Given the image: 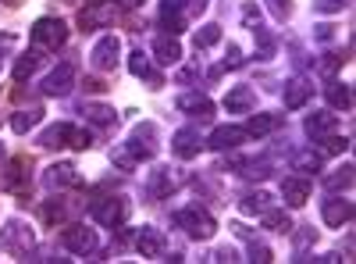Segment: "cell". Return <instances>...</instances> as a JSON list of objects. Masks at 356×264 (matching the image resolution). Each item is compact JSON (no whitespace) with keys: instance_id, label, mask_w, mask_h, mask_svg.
<instances>
[{"instance_id":"13","label":"cell","mask_w":356,"mask_h":264,"mask_svg":"<svg viewBox=\"0 0 356 264\" xmlns=\"http://www.w3.org/2000/svg\"><path fill=\"white\" fill-rule=\"evenodd\" d=\"M250 136H246V129H239V125H221V129H214L211 132V139H207V143H211L214 146V150H239V146L246 143Z\"/></svg>"},{"instance_id":"33","label":"cell","mask_w":356,"mask_h":264,"mask_svg":"<svg viewBox=\"0 0 356 264\" xmlns=\"http://www.w3.org/2000/svg\"><path fill=\"white\" fill-rule=\"evenodd\" d=\"M253 36H257V57H260V61H271V57H275V50H278L275 36L267 33L264 25H257V29H253Z\"/></svg>"},{"instance_id":"49","label":"cell","mask_w":356,"mask_h":264,"mask_svg":"<svg viewBox=\"0 0 356 264\" xmlns=\"http://www.w3.org/2000/svg\"><path fill=\"white\" fill-rule=\"evenodd\" d=\"M211 261H239V257H235V250H228V247H221V250H218V254H214Z\"/></svg>"},{"instance_id":"18","label":"cell","mask_w":356,"mask_h":264,"mask_svg":"<svg viewBox=\"0 0 356 264\" xmlns=\"http://www.w3.org/2000/svg\"><path fill=\"white\" fill-rule=\"evenodd\" d=\"M282 196L289 208H303V203L310 200V179L307 175H292V179L282 183Z\"/></svg>"},{"instance_id":"46","label":"cell","mask_w":356,"mask_h":264,"mask_svg":"<svg viewBox=\"0 0 356 264\" xmlns=\"http://www.w3.org/2000/svg\"><path fill=\"white\" fill-rule=\"evenodd\" d=\"M196 75H200V61H196V65H189V68H182V72L175 75V82H178V86H186V82H193Z\"/></svg>"},{"instance_id":"17","label":"cell","mask_w":356,"mask_h":264,"mask_svg":"<svg viewBox=\"0 0 356 264\" xmlns=\"http://www.w3.org/2000/svg\"><path fill=\"white\" fill-rule=\"evenodd\" d=\"M257 107V93L250 90V86H232V90L225 93V111L228 114H246Z\"/></svg>"},{"instance_id":"19","label":"cell","mask_w":356,"mask_h":264,"mask_svg":"<svg viewBox=\"0 0 356 264\" xmlns=\"http://www.w3.org/2000/svg\"><path fill=\"white\" fill-rule=\"evenodd\" d=\"M111 18H114V4H93V8H82V11H79L82 33H93V29L107 25Z\"/></svg>"},{"instance_id":"32","label":"cell","mask_w":356,"mask_h":264,"mask_svg":"<svg viewBox=\"0 0 356 264\" xmlns=\"http://www.w3.org/2000/svg\"><path fill=\"white\" fill-rule=\"evenodd\" d=\"M324 186H328L332 193H339V189H349V186H353V164H342V168L328 171V175H324Z\"/></svg>"},{"instance_id":"42","label":"cell","mask_w":356,"mask_h":264,"mask_svg":"<svg viewBox=\"0 0 356 264\" xmlns=\"http://www.w3.org/2000/svg\"><path fill=\"white\" fill-rule=\"evenodd\" d=\"M243 25L250 29V33L260 25V8H257V4H246V8H243Z\"/></svg>"},{"instance_id":"11","label":"cell","mask_w":356,"mask_h":264,"mask_svg":"<svg viewBox=\"0 0 356 264\" xmlns=\"http://www.w3.org/2000/svg\"><path fill=\"white\" fill-rule=\"evenodd\" d=\"M175 107L178 111H186L189 118H200V122H207L214 114V100L211 97H203V93H182L175 100Z\"/></svg>"},{"instance_id":"47","label":"cell","mask_w":356,"mask_h":264,"mask_svg":"<svg viewBox=\"0 0 356 264\" xmlns=\"http://www.w3.org/2000/svg\"><path fill=\"white\" fill-rule=\"evenodd\" d=\"M207 4H211V0H189V4H186V15H193V18H196V15H203V11H207Z\"/></svg>"},{"instance_id":"3","label":"cell","mask_w":356,"mask_h":264,"mask_svg":"<svg viewBox=\"0 0 356 264\" xmlns=\"http://www.w3.org/2000/svg\"><path fill=\"white\" fill-rule=\"evenodd\" d=\"M89 215H93V222H100L107 228H118V225L129 218V203L122 196H104V200L89 203Z\"/></svg>"},{"instance_id":"24","label":"cell","mask_w":356,"mask_h":264,"mask_svg":"<svg viewBox=\"0 0 356 264\" xmlns=\"http://www.w3.org/2000/svg\"><path fill=\"white\" fill-rule=\"evenodd\" d=\"M129 72H132L136 79H150V86H161V75L154 72L150 57H146L143 50H132V54H129Z\"/></svg>"},{"instance_id":"29","label":"cell","mask_w":356,"mask_h":264,"mask_svg":"<svg viewBox=\"0 0 356 264\" xmlns=\"http://www.w3.org/2000/svg\"><path fill=\"white\" fill-rule=\"evenodd\" d=\"M40 146H47V150H57V146H68V122H57V125H50V129L40 136Z\"/></svg>"},{"instance_id":"37","label":"cell","mask_w":356,"mask_h":264,"mask_svg":"<svg viewBox=\"0 0 356 264\" xmlns=\"http://www.w3.org/2000/svg\"><path fill=\"white\" fill-rule=\"evenodd\" d=\"M111 161H114L118 168H122V171H132V168L139 164V161H136V154L129 150V143H118L114 150H111Z\"/></svg>"},{"instance_id":"38","label":"cell","mask_w":356,"mask_h":264,"mask_svg":"<svg viewBox=\"0 0 356 264\" xmlns=\"http://www.w3.org/2000/svg\"><path fill=\"white\" fill-rule=\"evenodd\" d=\"M68 146H75V150H89L93 146V136H89V129H79L68 122Z\"/></svg>"},{"instance_id":"23","label":"cell","mask_w":356,"mask_h":264,"mask_svg":"<svg viewBox=\"0 0 356 264\" xmlns=\"http://www.w3.org/2000/svg\"><path fill=\"white\" fill-rule=\"evenodd\" d=\"M154 54L161 65H178L182 61V43H178L175 36H157L154 40Z\"/></svg>"},{"instance_id":"1","label":"cell","mask_w":356,"mask_h":264,"mask_svg":"<svg viewBox=\"0 0 356 264\" xmlns=\"http://www.w3.org/2000/svg\"><path fill=\"white\" fill-rule=\"evenodd\" d=\"M33 247H36V236H33V228H29L22 218L4 222V228H0V250L25 261L29 254H33Z\"/></svg>"},{"instance_id":"22","label":"cell","mask_w":356,"mask_h":264,"mask_svg":"<svg viewBox=\"0 0 356 264\" xmlns=\"http://www.w3.org/2000/svg\"><path fill=\"white\" fill-rule=\"evenodd\" d=\"M324 97H328V104H332L335 111H349V107H353V90H349L346 82H339V79L324 82Z\"/></svg>"},{"instance_id":"4","label":"cell","mask_w":356,"mask_h":264,"mask_svg":"<svg viewBox=\"0 0 356 264\" xmlns=\"http://www.w3.org/2000/svg\"><path fill=\"white\" fill-rule=\"evenodd\" d=\"M68 40V29L61 18H36L33 25V43L43 47V50H57V47H65Z\"/></svg>"},{"instance_id":"50","label":"cell","mask_w":356,"mask_h":264,"mask_svg":"<svg viewBox=\"0 0 356 264\" xmlns=\"http://www.w3.org/2000/svg\"><path fill=\"white\" fill-rule=\"evenodd\" d=\"M143 4H146V0H125V8H129V11H132V8H143Z\"/></svg>"},{"instance_id":"45","label":"cell","mask_w":356,"mask_h":264,"mask_svg":"<svg viewBox=\"0 0 356 264\" xmlns=\"http://www.w3.org/2000/svg\"><path fill=\"white\" fill-rule=\"evenodd\" d=\"M346 146H349L346 139H339V136H332V139H324V150H321V154H342V150H346Z\"/></svg>"},{"instance_id":"2","label":"cell","mask_w":356,"mask_h":264,"mask_svg":"<svg viewBox=\"0 0 356 264\" xmlns=\"http://www.w3.org/2000/svg\"><path fill=\"white\" fill-rule=\"evenodd\" d=\"M175 225L186 228V236H193V240H211L214 232H218V222L207 215L200 203H189V208L178 211V215H175Z\"/></svg>"},{"instance_id":"21","label":"cell","mask_w":356,"mask_h":264,"mask_svg":"<svg viewBox=\"0 0 356 264\" xmlns=\"http://www.w3.org/2000/svg\"><path fill=\"white\" fill-rule=\"evenodd\" d=\"M285 125V114H253V118L246 122V136H271Z\"/></svg>"},{"instance_id":"52","label":"cell","mask_w":356,"mask_h":264,"mask_svg":"<svg viewBox=\"0 0 356 264\" xmlns=\"http://www.w3.org/2000/svg\"><path fill=\"white\" fill-rule=\"evenodd\" d=\"M0 161H4V143H0Z\"/></svg>"},{"instance_id":"43","label":"cell","mask_w":356,"mask_h":264,"mask_svg":"<svg viewBox=\"0 0 356 264\" xmlns=\"http://www.w3.org/2000/svg\"><path fill=\"white\" fill-rule=\"evenodd\" d=\"M243 65V50L235 47V43H228V54H225V65L221 68H239Z\"/></svg>"},{"instance_id":"6","label":"cell","mask_w":356,"mask_h":264,"mask_svg":"<svg viewBox=\"0 0 356 264\" xmlns=\"http://www.w3.org/2000/svg\"><path fill=\"white\" fill-rule=\"evenodd\" d=\"M157 129H154V122H143V125H136L132 129V136H129V150L136 154V161H150L154 157V150H157Z\"/></svg>"},{"instance_id":"28","label":"cell","mask_w":356,"mask_h":264,"mask_svg":"<svg viewBox=\"0 0 356 264\" xmlns=\"http://www.w3.org/2000/svg\"><path fill=\"white\" fill-rule=\"evenodd\" d=\"M82 114H86V122H93V125H114L118 122L114 107H107V104H82Z\"/></svg>"},{"instance_id":"12","label":"cell","mask_w":356,"mask_h":264,"mask_svg":"<svg viewBox=\"0 0 356 264\" xmlns=\"http://www.w3.org/2000/svg\"><path fill=\"white\" fill-rule=\"evenodd\" d=\"M321 218H324V225L342 228V225L353 218V203H349V200H342V196H328V200L321 203Z\"/></svg>"},{"instance_id":"8","label":"cell","mask_w":356,"mask_h":264,"mask_svg":"<svg viewBox=\"0 0 356 264\" xmlns=\"http://www.w3.org/2000/svg\"><path fill=\"white\" fill-rule=\"evenodd\" d=\"M65 247L72 250V254H79V257H89L97 250V232L93 228H86V225H72V228H65Z\"/></svg>"},{"instance_id":"48","label":"cell","mask_w":356,"mask_h":264,"mask_svg":"<svg viewBox=\"0 0 356 264\" xmlns=\"http://www.w3.org/2000/svg\"><path fill=\"white\" fill-rule=\"evenodd\" d=\"M321 43H328V40H335V25H317V33H314Z\"/></svg>"},{"instance_id":"34","label":"cell","mask_w":356,"mask_h":264,"mask_svg":"<svg viewBox=\"0 0 356 264\" xmlns=\"http://www.w3.org/2000/svg\"><path fill=\"white\" fill-rule=\"evenodd\" d=\"M214 43H221V25H203L200 33L193 36V47L196 50H211Z\"/></svg>"},{"instance_id":"15","label":"cell","mask_w":356,"mask_h":264,"mask_svg":"<svg viewBox=\"0 0 356 264\" xmlns=\"http://www.w3.org/2000/svg\"><path fill=\"white\" fill-rule=\"evenodd\" d=\"M303 129H307V136L317 143V139H324V136H332L335 129H339V114H332V111H314L310 118L303 122Z\"/></svg>"},{"instance_id":"5","label":"cell","mask_w":356,"mask_h":264,"mask_svg":"<svg viewBox=\"0 0 356 264\" xmlns=\"http://www.w3.org/2000/svg\"><path fill=\"white\" fill-rule=\"evenodd\" d=\"M72 82H75V65L72 61H61L43 82H40V93L43 97H65L72 90Z\"/></svg>"},{"instance_id":"27","label":"cell","mask_w":356,"mask_h":264,"mask_svg":"<svg viewBox=\"0 0 356 264\" xmlns=\"http://www.w3.org/2000/svg\"><path fill=\"white\" fill-rule=\"evenodd\" d=\"M40 122H43V107H25V111H18L15 118H11V129L18 136H25L29 129H36Z\"/></svg>"},{"instance_id":"9","label":"cell","mask_w":356,"mask_h":264,"mask_svg":"<svg viewBox=\"0 0 356 264\" xmlns=\"http://www.w3.org/2000/svg\"><path fill=\"white\" fill-rule=\"evenodd\" d=\"M136 250H139L143 257H164V250H168L164 232L154 228V225H143V228H139V236H136Z\"/></svg>"},{"instance_id":"40","label":"cell","mask_w":356,"mask_h":264,"mask_svg":"<svg viewBox=\"0 0 356 264\" xmlns=\"http://www.w3.org/2000/svg\"><path fill=\"white\" fill-rule=\"evenodd\" d=\"M267 11H271L275 22H289V15H292V0H267Z\"/></svg>"},{"instance_id":"26","label":"cell","mask_w":356,"mask_h":264,"mask_svg":"<svg viewBox=\"0 0 356 264\" xmlns=\"http://www.w3.org/2000/svg\"><path fill=\"white\" fill-rule=\"evenodd\" d=\"M171 171L168 168H157V171H150V183H146V196L150 200H161L164 193H171Z\"/></svg>"},{"instance_id":"31","label":"cell","mask_w":356,"mask_h":264,"mask_svg":"<svg viewBox=\"0 0 356 264\" xmlns=\"http://www.w3.org/2000/svg\"><path fill=\"white\" fill-rule=\"evenodd\" d=\"M260 218H264V228H271V232H282V236H285V232H292V218L285 211H278V208H267Z\"/></svg>"},{"instance_id":"25","label":"cell","mask_w":356,"mask_h":264,"mask_svg":"<svg viewBox=\"0 0 356 264\" xmlns=\"http://www.w3.org/2000/svg\"><path fill=\"white\" fill-rule=\"evenodd\" d=\"M232 232H235L239 240H246V247H250V261H257V264H267V261H271V250H267L260 240H253V236H250V228H243V225H232Z\"/></svg>"},{"instance_id":"44","label":"cell","mask_w":356,"mask_h":264,"mask_svg":"<svg viewBox=\"0 0 356 264\" xmlns=\"http://www.w3.org/2000/svg\"><path fill=\"white\" fill-rule=\"evenodd\" d=\"M186 4H189V0H164L161 15H182V18H186Z\"/></svg>"},{"instance_id":"16","label":"cell","mask_w":356,"mask_h":264,"mask_svg":"<svg viewBox=\"0 0 356 264\" xmlns=\"http://www.w3.org/2000/svg\"><path fill=\"white\" fill-rule=\"evenodd\" d=\"M200 146H203L200 129H178V132L171 136V150H175L178 157H182V161L196 157V154H200Z\"/></svg>"},{"instance_id":"7","label":"cell","mask_w":356,"mask_h":264,"mask_svg":"<svg viewBox=\"0 0 356 264\" xmlns=\"http://www.w3.org/2000/svg\"><path fill=\"white\" fill-rule=\"evenodd\" d=\"M118 54H122V40H118L114 33H107V36H100V43L93 47V68H100V72H111L114 65H118Z\"/></svg>"},{"instance_id":"36","label":"cell","mask_w":356,"mask_h":264,"mask_svg":"<svg viewBox=\"0 0 356 264\" xmlns=\"http://www.w3.org/2000/svg\"><path fill=\"white\" fill-rule=\"evenodd\" d=\"M68 218V203L65 200H47L43 203V222L47 225H57V222H65Z\"/></svg>"},{"instance_id":"20","label":"cell","mask_w":356,"mask_h":264,"mask_svg":"<svg viewBox=\"0 0 356 264\" xmlns=\"http://www.w3.org/2000/svg\"><path fill=\"white\" fill-rule=\"evenodd\" d=\"M321 161H324V154L314 150V146H300V150H292V154H289V164H292L296 171H303V175L321 171Z\"/></svg>"},{"instance_id":"10","label":"cell","mask_w":356,"mask_h":264,"mask_svg":"<svg viewBox=\"0 0 356 264\" xmlns=\"http://www.w3.org/2000/svg\"><path fill=\"white\" fill-rule=\"evenodd\" d=\"M282 97H285V107H289V111H300V107L314 97V82H310V79H303V75H296V79H289V82H285Z\"/></svg>"},{"instance_id":"39","label":"cell","mask_w":356,"mask_h":264,"mask_svg":"<svg viewBox=\"0 0 356 264\" xmlns=\"http://www.w3.org/2000/svg\"><path fill=\"white\" fill-rule=\"evenodd\" d=\"M346 61H349V57H339V54H324L321 61H317V72L332 79V75H335V68H339V65H346Z\"/></svg>"},{"instance_id":"14","label":"cell","mask_w":356,"mask_h":264,"mask_svg":"<svg viewBox=\"0 0 356 264\" xmlns=\"http://www.w3.org/2000/svg\"><path fill=\"white\" fill-rule=\"evenodd\" d=\"M43 183H47V189H65V186H79L82 179H79V171H75L72 161H61V164H50L47 168Z\"/></svg>"},{"instance_id":"41","label":"cell","mask_w":356,"mask_h":264,"mask_svg":"<svg viewBox=\"0 0 356 264\" xmlns=\"http://www.w3.org/2000/svg\"><path fill=\"white\" fill-rule=\"evenodd\" d=\"M342 8H349V0H314V11L321 15H339Z\"/></svg>"},{"instance_id":"35","label":"cell","mask_w":356,"mask_h":264,"mask_svg":"<svg viewBox=\"0 0 356 264\" xmlns=\"http://www.w3.org/2000/svg\"><path fill=\"white\" fill-rule=\"evenodd\" d=\"M40 61H43L40 50H29V54H22V57H18V65H15V79L22 82L25 75H33V72L40 68Z\"/></svg>"},{"instance_id":"30","label":"cell","mask_w":356,"mask_h":264,"mask_svg":"<svg viewBox=\"0 0 356 264\" xmlns=\"http://www.w3.org/2000/svg\"><path fill=\"white\" fill-rule=\"evenodd\" d=\"M239 208H243V215H264L267 208H271V196H267L264 189H257V193H246V196L239 200Z\"/></svg>"},{"instance_id":"51","label":"cell","mask_w":356,"mask_h":264,"mask_svg":"<svg viewBox=\"0 0 356 264\" xmlns=\"http://www.w3.org/2000/svg\"><path fill=\"white\" fill-rule=\"evenodd\" d=\"M93 4H114V0H86V8H93Z\"/></svg>"}]
</instances>
